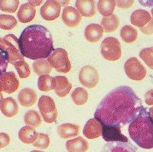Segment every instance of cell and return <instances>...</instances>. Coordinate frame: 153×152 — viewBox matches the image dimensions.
Wrapping results in <instances>:
<instances>
[{
  "instance_id": "1",
  "label": "cell",
  "mask_w": 153,
  "mask_h": 152,
  "mask_svg": "<svg viewBox=\"0 0 153 152\" xmlns=\"http://www.w3.org/2000/svg\"><path fill=\"white\" fill-rule=\"evenodd\" d=\"M143 109L141 99L133 90L121 86L103 97L96 109L94 119L102 126L121 128L129 124Z\"/></svg>"
},
{
  "instance_id": "2",
  "label": "cell",
  "mask_w": 153,
  "mask_h": 152,
  "mask_svg": "<svg viewBox=\"0 0 153 152\" xmlns=\"http://www.w3.org/2000/svg\"><path fill=\"white\" fill-rule=\"evenodd\" d=\"M19 44L23 57L35 61L47 58L54 50L52 35L48 28L40 24L25 28L19 38Z\"/></svg>"
},
{
  "instance_id": "3",
  "label": "cell",
  "mask_w": 153,
  "mask_h": 152,
  "mask_svg": "<svg viewBox=\"0 0 153 152\" xmlns=\"http://www.w3.org/2000/svg\"><path fill=\"white\" fill-rule=\"evenodd\" d=\"M129 135L139 147L153 148V119L148 109L144 108L129 123Z\"/></svg>"
},
{
  "instance_id": "4",
  "label": "cell",
  "mask_w": 153,
  "mask_h": 152,
  "mask_svg": "<svg viewBox=\"0 0 153 152\" xmlns=\"http://www.w3.org/2000/svg\"><path fill=\"white\" fill-rule=\"evenodd\" d=\"M0 48L8 53L9 62L14 65L16 63L25 60L19 48V39L12 34H9L3 38H0Z\"/></svg>"
},
{
  "instance_id": "5",
  "label": "cell",
  "mask_w": 153,
  "mask_h": 152,
  "mask_svg": "<svg viewBox=\"0 0 153 152\" xmlns=\"http://www.w3.org/2000/svg\"><path fill=\"white\" fill-rule=\"evenodd\" d=\"M50 65L58 73H67L71 69V64L68 58V54L64 48H56L48 57Z\"/></svg>"
},
{
  "instance_id": "6",
  "label": "cell",
  "mask_w": 153,
  "mask_h": 152,
  "mask_svg": "<svg viewBox=\"0 0 153 152\" xmlns=\"http://www.w3.org/2000/svg\"><path fill=\"white\" fill-rule=\"evenodd\" d=\"M101 54L105 60L110 61H117L121 57V44L116 38L108 37L101 43Z\"/></svg>"
},
{
  "instance_id": "7",
  "label": "cell",
  "mask_w": 153,
  "mask_h": 152,
  "mask_svg": "<svg viewBox=\"0 0 153 152\" xmlns=\"http://www.w3.org/2000/svg\"><path fill=\"white\" fill-rule=\"evenodd\" d=\"M38 109L40 110L43 119L46 123L55 122L57 118V109L55 102L48 96H42L38 102Z\"/></svg>"
},
{
  "instance_id": "8",
  "label": "cell",
  "mask_w": 153,
  "mask_h": 152,
  "mask_svg": "<svg viewBox=\"0 0 153 152\" xmlns=\"http://www.w3.org/2000/svg\"><path fill=\"white\" fill-rule=\"evenodd\" d=\"M124 70L129 79L136 81L143 80L146 76V69L136 57L128 59L124 64Z\"/></svg>"
},
{
  "instance_id": "9",
  "label": "cell",
  "mask_w": 153,
  "mask_h": 152,
  "mask_svg": "<svg viewBox=\"0 0 153 152\" xmlns=\"http://www.w3.org/2000/svg\"><path fill=\"white\" fill-rule=\"evenodd\" d=\"M79 80L83 86L92 89L99 83V73L92 66H84L79 72Z\"/></svg>"
},
{
  "instance_id": "10",
  "label": "cell",
  "mask_w": 153,
  "mask_h": 152,
  "mask_svg": "<svg viewBox=\"0 0 153 152\" xmlns=\"http://www.w3.org/2000/svg\"><path fill=\"white\" fill-rule=\"evenodd\" d=\"M61 5L58 1L48 0L45 2L40 9L42 19L46 21H53L60 16Z\"/></svg>"
},
{
  "instance_id": "11",
  "label": "cell",
  "mask_w": 153,
  "mask_h": 152,
  "mask_svg": "<svg viewBox=\"0 0 153 152\" xmlns=\"http://www.w3.org/2000/svg\"><path fill=\"white\" fill-rule=\"evenodd\" d=\"M0 86L2 91L8 94L13 93L19 87V81L13 71L5 72L0 77Z\"/></svg>"
},
{
  "instance_id": "12",
  "label": "cell",
  "mask_w": 153,
  "mask_h": 152,
  "mask_svg": "<svg viewBox=\"0 0 153 152\" xmlns=\"http://www.w3.org/2000/svg\"><path fill=\"white\" fill-rule=\"evenodd\" d=\"M62 21L65 24L70 28H75L81 22L82 16L80 12L75 8L68 6L65 8L61 15Z\"/></svg>"
},
{
  "instance_id": "13",
  "label": "cell",
  "mask_w": 153,
  "mask_h": 152,
  "mask_svg": "<svg viewBox=\"0 0 153 152\" xmlns=\"http://www.w3.org/2000/svg\"><path fill=\"white\" fill-rule=\"evenodd\" d=\"M103 126L95 119H91L87 121L83 130V134L88 139H95L102 135Z\"/></svg>"
},
{
  "instance_id": "14",
  "label": "cell",
  "mask_w": 153,
  "mask_h": 152,
  "mask_svg": "<svg viewBox=\"0 0 153 152\" xmlns=\"http://www.w3.org/2000/svg\"><path fill=\"white\" fill-rule=\"evenodd\" d=\"M102 136L106 142H128V138L123 135L120 128H117V127L103 126Z\"/></svg>"
},
{
  "instance_id": "15",
  "label": "cell",
  "mask_w": 153,
  "mask_h": 152,
  "mask_svg": "<svg viewBox=\"0 0 153 152\" xmlns=\"http://www.w3.org/2000/svg\"><path fill=\"white\" fill-rule=\"evenodd\" d=\"M151 15L149 12L143 9H138L134 11L131 15L130 22L132 25L138 27L139 28H144L152 21Z\"/></svg>"
},
{
  "instance_id": "16",
  "label": "cell",
  "mask_w": 153,
  "mask_h": 152,
  "mask_svg": "<svg viewBox=\"0 0 153 152\" xmlns=\"http://www.w3.org/2000/svg\"><path fill=\"white\" fill-rule=\"evenodd\" d=\"M75 5L81 16L91 18L96 15V2L94 0H77Z\"/></svg>"
},
{
  "instance_id": "17",
  "label": "cell",
  "mask_w": 153,
  "mask_h": 152,
  "mask_svg": "<svg viewBox=\"0 0 153 152\" xmlns=\"http://www.w3.org/2000/svg\"><path fill=\"white\" fill-rule=\"evenodd\" d=\"M103 28L100 24H90L86 27L84 31V36L87 41L91 43L98 42L103 37Z\"/></svg>"
},
{
  "instance_id": "18",
  "label": "cell",
  "mask_w": 153,
  "mask_h": 152,
  "mask_svg": "<svg viewBox=\"0 0 153 152\" xmlns=\"http://www.w3.org/2000/svg\"><path fill=\"white\" fill-rule=\"evenodd\" d=\"M80 127L77 125L71 123H65L57 127V132L59 137L62 139H69V138L76 137L80 134Z\"/></svg>"
},
{
  "instance_id": "19",
  "label": "cell",
  "mask_w": 153,
  "mask_h": 152,
  "mask_svg": "<svg viewBox=\"0 0 153 152\" xmlns=\"http://www.w3.org/2000/svg\"><path fill=\"white\" fill-rule=\"evenodd\" d=\"M36 15V9L28 2L22 4L20 6L17 13V18L19 21L22 23H28L31 22Z\"/></svg>"
},
{
  "instance_id": "20",
  "label": "cell",
  "mask_w": 153,
  "mask_h": 152,
  "mask_svg": "<svg viewBox=\"0 0 153 152\" xmlns=\"http://www.w3.org/2000/svg\"><path fill=\"white\" fill-rule=\"evenodd\" d=\"M37 96L36 92L32 89L25 88L19 92L18 95V99L19 102L24 107H31L36 102Z\"/></svg>"
},
{
  "instance_id": "21",
  "label": "cell",
  "mask_w": 153,
  "mask_h": 152,
  "mask_svg": "<svg viewBox=\"0 0 153 152\" xmlns=\"http://www.w3.org/2000/svg\"><path fill=\"white\" fill-rule=\"evenodd\" d=\"M0 110L2 114L6 117H14L18 114L19 105L14 99L12 97H8L2 100L0 105Z\"/></svg>"
},
{
  "instance_id": "22",
  "label": "cell",
  "mask_w": 153,
  "mask_h": 152,
  "mask_svg": "<svg viewBox=\"0 0 153 152\" xmlns=\"http://www.w3.org/2000/svg\"><path fill=\"white\" fill-rule=\"evenodd\" d=\"M101 152H136L128 142H107L103 146Z\"/></svg>"
},
{
  "instance_id": "23",
  "label": "cell",
  "mask_w": 153,
  "mask_h": 152,
  "mask_svg": "<svg viewBox=\"0 0 153 152\" xmlns=\"http://www.w3.org/2000/svg\"><path fill=\"white\" fill-rule=\"evenodd\" d=\"M89 147L87 141L80 136L68 140L66 143V148L68 152H86Z\"/></svg>"
},
{
  "instance_id": "24",
  "label": "cell",
  "mask_w": 153,
  "mask_h": 152,
  "mask_svg": "<svg viewBox=\"0 0 153 152\" xmlns=\"http://www.w3.org/2000/svg\"><path fill=\"white\" fill-rule=\"evenodd\" d=\"M54 78L57 81V85L54 89L56 95L61 98L65 97L72 89V84L68 78L64 76H57Z\"/></svg>"
},
{
  "instance_id": "25",
  "label": "cell",
  "mask_w": 153,
  "mask_h": 152,
  "mask_svg": "<svg viewBox=\"0 0 153 152\" xmlns=\"http://www.w3.org/2000/svg\"><path fill=\"white\" fill-rule=\"evenodd\" d=\"M38 133L35 128L31 126H24L19 130V138L25 144H33L36 141Z\"/></svg>"
},
{
  "instance_id": "26",
  "label": "cell",
  "mask_w": 153,
  "mask_h": 152,
  "mask_svg": "<svg viewBox=\"0 0 153 152\" xmlns=\"http://www.w3.org/2000/svg\"><path fill=\"white\" fill-rule=\"evenodd\" d=\"M57 81L55 78L49 76L48 74L42 75L38 80V88L40 91L49 92L55 89Z\"/></svg>"
},
{
  "instance_id": "27",
  "label": "cell",
  "mask_w": 153,
  "mask_h": 152,
  "mask_svg": "<svg viewBox=\"0 0 153 152\" xmlns=\"http://www.w3.org/2000/svg\"><path fill=\"white\" fill-rule=\"evenodd\" d=\"M117 6V1L115 0H100L97 2V9L104 17L112 16Z\"/></svg>"
},
{
  "instance_id": "28",
  "label": "cell",
  "mask_w": 153,
  "mask_h": 152,
  "mask_svg": "<svg viewBox=\"0 0 153 152\" xmlns=\"http://www.w3.org/2000/svg\"><path fill=\"white\" fill-rule=\"evenodd\" d=\"M34 72L38 76L49 74L52 70V67L46 59H39L32 64Z\"/></svg>"
},
{
  "instance_id": "29",
  "label": "cell",
  "mask_w": 153,
  "mask_h": 152,
  "mask_svg": "<svg viewBox=\"0 0 153 152\" xmlns=\"http://www.w3.org/2000/svg\"><path fill=\"white\" fill-rule=\"evenodd\" d=\"M100 25L103 27V31L105 32H113L118 28L120 25V19L117 16L113 14L109 17L103 18Z\"/></svg>"
},
{
  "instance_id": "30",
  "label": "cell",
  "mask_w": 153,
  "mask_h": 152,
  "mask_svg": "<svg viewBox=\"0 0 153 152\" xmlns=\"http://www.w3.org/2000/svg\"><path fill=\"white\" fill-rule=\"evenodd\" d=\"M120 36L123 42L127 44L133 43L138 38V32L136 28L131 25H126L123 27L120 31Z\"/></svg>"
},
{
  "instance_id": "31",
  "label": "cell",
  "mask_w": 153,
  "mask_h": 152,
  "mask_svg": "<svg viewBox=\"0 0 153 152\" xmlns=\"http://www.w3.org/2000/svg\"><path fill=\"white\" fill-rule=\"evenodd\" d=\"M24 122L28 126L38 128L42 125V119L37 111L29 110L25 115Z\"/></svg>"
},
{
  "instance_id": "32",
  "label": "cell",
  "mask_w": 153,
  "mask_h": 152,
  "mask_svg": "<svg viewBox=\"0 0 153 152\" xmlns=\"http://www.w3.org/2000/svg\"><path fill=\"white\" fill-rule=\"evenodd\" d=\"M71 98L74 104H76V105H82L87 102L89 94L85 89L78 87L72 92Z\"/></svg>"
},
{
  "instance_id": "33",
  "label": "cell",
  "mask_w": 153,
  "mask_h": 152,
  "mask_svg": "<svg viewBox=\"0 0 153 152\" xmlns=\"http://www.w3.org/2000/svg\"><path fill=\"white\" fill-rule=\"evenodd\" d=\"M17 20L16 18L9 15H0V28L9 31L12 30L17 25Z\"/></svg>"
},
{
  "instance_id": "34",
  "label": "cell",
  "mask_w": 153,
  "mask_h": 152,
  "mask_svg": "<svg viewBox=\"0 0 153 152\" xmlns=\"http://www.w3.org/2000/svg\"><path fill=\"white\" fill-rule=\"evenodd\" d=\"M19 5V0H0V9L7 13H15Z\"/></svg>"
},
{
  "instance_id": "35",
  "label": "cell",
  "mask_w": 153,
  "mask_h": 152,
  "mask_svg": "<svg viewBox=\"0 0 153 152\" xmlns=\"http://www.w3.org/2000/svg\"><path fill=\"white\" fill-rule=\"evenodd\" d=\"M13 66L16 67L19 77L22 79H26L31 74L29 65L25 61V60L16 63Z\"/></svg>"
},
{
  "instance_id": "36",
  "label": "cell",
  "mask_w": 153,
  "mask_h": 152,
  "mask_svg": "<svg viewBox=\"0 0 153 152\" xmlns=\"http://www.w3.org/2000/svg\"><path fill=\"white\" fill-rule=\"evenodd\" d=\"M139 57L150 69L153 70V47L143 49L139 53Z\"/></svg>"
},
{
  "instance_id": "37",
  "label": "cell",
  "mask_w": 153,
  "mask_h": 152,
  "mask_svg": "<svg viewBox=\"0 0 153 152\" xmlns=\"http://www.w3.org/2000/svg\"><path fill=\"white\" fill-rule=\"evenodd\" d=\"M50 145V138L48 135L44 133H39L36 141L33 143V146L40 149H46Z\"/></svg>"
},
{
  "instance_id": "38",
  "label": "cell",
  "mask_w": 153,
  "mask_h": 152,
  "mask_svg": "<svg viewBox=\"0 0 153 152\" xmlns=\"http://www.w3.org/2000/svg\"><path fill=\"white\" fill-rule=\"evenodd\" d=\"M9 55L3 49L0 48V77L5 73L9 64Z\"/></svg>"
},
{
  "instance_id": "39",
  "label": "cell",
  "mask_w": 153,
  "mask_h": 152,
  "mask_svg": "<svg viewBox=\"0 0 153 152\" xmlns=\"http://www.w3.org/2000/svg\"><path fill=\"white\" fill-rule=\"evenodd\" d=\"M10 143V137L8 134L1 132L0 133V149L6 147Z\"/></svg>"
},
{
  "instance_id": "40",
  "label": "cell",
  "mask_w": 153,
  "mask_h": 152,
  "mask_svg": "<svg viewBox=\"0 0 153 152\" xmlns=\"http://www.w3.org/2000/svg\"><path fill=\"white\" fill-rule=\"evenodd\" d=\"M134 3L133 0H120V1H117V6L121 9H128L130 8Z\"/></svg>"
},
{
  "instance_id": "41",
  "label": "cell",
  "mask_w": 153,
  "mask_h": 152,
  "mask_svg": "<svg viewBox=\"0 0 153 152\" xmlns=\"http://www.w3.org/2000/svg\"><path fill=\"white\" fill-rule=\"evenodd\" d=\"M141 31L144 33L145 35H151L153 34V19H152V21L149 23L147 25H146L144 28H140Z\"/></svg>"
},
{
  "instance_id": "42",
  "label": "cell",
  "mask_w": 153,
  "mask_h": 152,
  "mask_svg": "<svg viewBox=\"0 0 153 152\" xmlns=\"http://www.w3.org/2000/svg\"><path fill=\"white\" fill-rule=\"evenodd\" d=\"M145 102L148 105H153V89L146 92L145 94Z\"/></svg>"
},
{
  "instance_id": "43",
  "label": "cell",
  "mask_w": 153,
  "mask_h": 152,
  "mask_svg": "<svg viewBox=\"0 0 153 152\" xmlns=\"http://www.w3.org/2000/svg\"><path fill=\"white\" fill-rule=\"evenodd\" d=\"M28 3L30 4V5H31L32 6H38V5H42V3H43V1L42 0H30V1H28Z\"/></svg>"
},
{
  "instance_id": "44",
  "label": "cell",
  "mask_w": 153,
  "mask_h": 152,
  "mask_svg": "<svg viewBox=\"0 0 153 152\" xmlns=\"http://www.w3.org/2000/svg\"><path fill=\"white\" fill-rule=\"evenodd\" d=\"M3 94H2V90L1 88V86H0V105H1V103H2V100H3Z\"/></svg>"
},
{
  "instance_id": "45",
  "label": "cell",
  "mask_w": 153,
  "mask_h": 152,
  "mask_svg": "<svg viewBox=\"0 0 153 152\" xmlns=\"http://www.w3.org/2000/svg\"><path fill=\"white\" fill-rule=\"evenodd\" d=\"M58 2H59V3L61 4V6H65V4L69 3V1H65V2H64V1H58Z\"/></svg>"
},
{
  "instance_id": "46",
  "label": "cell",
  "mask_w": 153,
  "mask_h": 152,
  "mask_svg": "<svg viewBox=\"0 0 153 152\" xmlns=\"http://www.w3.org/2000/svg\"><path fill=\"white\" fill-rule=\"evenodd\" d=\"M149 112L150 116H151V117L152 118V119H153V107H152L151 109H149Z\"/></svg>"
},
{
  "instance_id": "47",
  "label": "cell",
  "mask_w": 153,
  "mask_h": 152,
  "mask_svg": "<svg viewBox=\"0 0 153 152\" xmlns=\"http://www.w3.org/2000/svg\"><path fill=\"white\" fill-rule=\"evenodd\" d=\"M31 152H44V151H41L35 150V151H31Z\"/></svg>"
},
{
  "instance_id": "48",
  "label": "cell",
  "mask_w": 153,
  "mask_h": 152,
  "mask_svg": "<svg viewBox=\"0 0 153 152\" xmlns=\"http://www.w3.org/2000/svg\"><path fill=\"white\" fill-rule=\"evenodd\" d=\"M152 16H153V9H152Z\"/></svg>"
}]
</instances>
